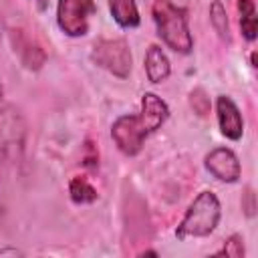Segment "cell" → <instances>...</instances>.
<instances>
[{"instance_id":"obj_1","label":"cell","mask_w":258,"mask_h":258,"mask_svg":"<svg viewBox=\"0 0 258 258\" xmlns=\"http://www.w3.org/2000/svg\"><path fill=\"white\" fill-rule=\"evenodd\" d=\"M151 12H153V22H155L159 38L171 50L187 54L194 48V38L187 28L185 10L177 8L169 0H155Z\"/></svg>"},{"instance_id":"obj_2","label":"cell","mask_w":258,"mask_h":258,"mask_svg":"<svg viewBox=\"0 0 258 258\" xmlns=\"http://www.w3.org/2000/svg\"><path fill=\"white\" fill-rule=\"evenodd\" d=\"M220 216H222V208H220V200L216 198V194L214 191L198 194L194 202L189 204V208L185 210V216L175 230L177 240L210 236L216 230Z\"/></svg>"},{"instance_id":"obj_3","label":"cell","mask_w":258,"mask_h":258,"mask_svg":"<svg viewBox=\"0 0 258 258\" xmlns=\"http://www.w3.org/2000/svg\"><path fill=\"white\" fill-rule=\"evenodd\" d=\"M91 60L109 71L111 75L119 77V79H127L131 73V64H133V56L129 50V44L123 38H101L93 44L91 50Z\"/></svg>"},{"instance_id":"obj_4","label":"cell","mask_w":258,"mask_h":258,"mask_svg":"<svg viewBox=\"0 0 258 258\" xmlns=\"http://www.w3.org/2000/svg\"><path fill=\"white\" fill-rule=\"evenodd\" d=\"M97 12L95 0H58L56 22L67 36H85L89 32L91 16Z\"/></svg>"},{"instance_id":"obj_5","label":"cell","mask_w":258,"mask_h":258,"mask_svg":"<svg viewBox=\"0 0 258 258\" xmlns=\"http://www.w3.org/2000/svg\"><path fill=\"white\" fill-rule=\"evenodd\" d=\"M149 131L145 129L139 115H121L115 119L111 127V137L121 153L125 155H137L147 139Z\"/></svg>"},{"instance_id":"obj_6","label":"cell","mask_w":258,"mask_h":258,"mask_svg":"<svg viewBox=\"0 0 258 258\" xmlns=\"http://www.w3.org/2000/svg\"><path fill=\"white\" fill-rule=\"evenodd\" d=\"M24 143V123L16 111H0V155L12 157L22 151Z\"/></svg>"},{"instance_id":"obj_7","label":"cell","mask_w":258,"mask_h":258,"mask_svg":"<svg viewBox=\"0 0 258 258\" xmlns=\"http://www.w3.org/2000/svg\"><path fill=\"white\" fill-rule=\"evenodd\" d=\"M206 169L220 181L234 183L240 179L242 167L236 153L228 147H216L206 155Z\"/></svg>"},{"instance_id":"obj_8","label":"cell","mask_w":258,"mask_h":258,"mask_svg":"<svg viewBox=\"0 0 258 258\" xmlns=\"http://www.w3.org/2000/svg\"><path fill=\"white\" fill-rule=\"evenodd\" d=\"M216 113H218V123H220V131L224 137L232 139V141H238L242 139V133H244V119H242V113L238 109V105L226 97V95H220L218 101H216Z\"/></svg>"},{"instance_id":"obj_9","label":"cell","mask_w":258,"mask_h":258,"mask_svg":"<svg viewBox=\"0 0 258 258\" xmlns=\"http://www.w3.org/2000/svg\"><path fill=\"white\" fill-rule=\"evenodd\" d=\"M10 40L14 46V52L18 54V58L22 60V64L30 71H38L42 69L46 54L40 48V44L36 40H32L24 30H12L10 32Z\"/></svg>"},{"instance_id":"obj_10","label":"cell","mask_w":258,"mask_h":258,"mask_svg":"<svg viewBox=\"0 0 258 258\" xmlns=\"http://www.w3.org/2000/svg\"><path fill=\"white\" fill-rule=\"evenodd\" d=\"M141 121L149 133H155L161 129V125L169 117V107L163 99H159L155 93H145L141 99Z\"/></svg>"},{"instance_id":"obj_11","label":"cell","mask_w":258,"mask_h":258,"mask_svg":"<svg viewBox=\"0 0 258 258\" xmlns=\"http://www.w3.org/2000/svg\"><path fill=\"white\" fill-rule=\"evenodd\" d=\"M145 73H147V79L151 83H163L169 73H171V67H169V58L167 54L163 52V48L159 44H151L147 48V54H145Z\"/></svg>"},{"instance_id":"obj_12","label":"cell","mask_w":258,"mask_h":258,"mask_svg":"<svg viewBox=\"0 0 258 258\" xmlns=\"http://www.w3.org/2000/svg\"><path fill=\"white\" fill-rule=\"evenodd\" d=\"M109 10L113 20L121 28H135L139 26V12L135 0H109Z\"/></svg>"},{"instance_id":"obj_13","label":"cell","mask_w":258,"mask_h":258,"mask_svg":"<svg viewBox=\"0 0 258 258\" xmlns=\"http://www.w3.org/2000/svg\"><path fill=\"white\" fill-rule=\"evenodd\" d=\"M69 194H71V200H73L75 204H93V202L99 198V194H97V189L91 185V181L85 179V177H81V175H77V177L71 179V183H69Z\"/></svg>"},{"instance_id":"obj_14","label":"cell","mask_w":258,"mask_h":258,"mask_svg":"<svg viewBox=\"0 0 258 258\" xmlns=\"http://www.w3.org/2000/svg\"><path fill=\"white\" fill-rule=\"evenodd\" d=\"M238 10H240V28L246 40L256 38V6L252 0H238Z\"/></svg>"},{"instance_id":"obj_15","label":"cell","mask_w":258,"mask_h":258,"mask_svg":"<svg viewBox=\"0 0 258 258\" xmlns=\"http://www.w3.org/2000/svg\"><path fill=\"white\" fill-rule=\"evenodd\" d=\"M210 22L214 26V30L218 32V36L226 42H230V24H228V14L226 8L220 0H214L210 6Z\"/></svg>"},{"instance_id":"obj_16","label":"cell","mask_w":258,"mask_h":258,"mask_svg":"<svg viewBox=\"0 0 258 258\" xmlns=\"http://www.w3.org/2000/svg\"><path fill=\"white\" fill-rule=\"evenodd\" d=\"M216 256H228V258H242L244 256V238L240 234H232L226 242L224 248L220 252H216Z\"/></svg>"},{"instance_id":"obj_17","label":"cell","mask_w":258,"mask_h":258,"mask_svg":"<svg viewBox=\"0 0 258 258\" xmlns=\"http://www.w3.org/2000/svg\"><path fill=\"white\" fill-rule=\"evenodd\" d=\"M189 105L200 117L210 113V97L204 93V89H194L189 93Z\"/></svg>"},{"instance_id":"obj_18","label":"cell","mask_w":258,"mask_h":258,"mask_svg":"<svg viewBox=\"0 0 258 258\" xmlns=\"http://www.w3.org/2000/svg\"><path fill=\"white\" fill-rule=\"evenodd\" d=\"M244 196H246V200H248V202H246V204L242 202V206L246 208V214H248V216H254L256 204H254V194H252V189H246V194H244Z\"/></svg>"},{"instance_id":"obj_19","label":"cell","mask_w":258,"mask_h":258,"mask_svg":"<svg viewBox=\"0 0 258 258\" xmlns=\"http://www.w3.org/2000/svg\"><path fill=\"white\" fill-rule=\"evenodd\" d=\"M6 254H12V256H20L22 252L16 250V248H0V256H6Z\"/></svg>"},{"instance_id":"obj_20","label":"cell","mask_w":258,"mask_h":258,"mask_svg":"<svg viewBox=\"0 0 258 258\" xmlns=\"http://www.w3.org/2000/svg\"><path fill=\"white\" fill-rule=\"evenodd\" d=\"M4 30H6V24H4V16L0 14V42H2V36H4Z\"/></svg>"},{"instance_id":"obj_21","label":"cell","mask_w":258,"mask_h":258,"mask_svg":"<svg viewBox=\"0 0 258 258\" xmlns=\"http://www.w3.org/2000/svg\"><path fill=\"white\" fill-rule=\"evenodd\" d=\"M34 2H36L38 10H46V6H48V2H46V0H34Z\"/></svg>"},{"instance_id":"obj_22","label":"cell","mask_w":258,"mask_h":258,"mask_svg":"<svg viewBox=\"0 0 258 258\" xmlns=\"http://www.w3.org/2000/svg\"><path fill=\"white\" fill-rule=\"evenodd\" d=\"M2 97H4V89H2V85H0V107H2Z\"/></svg>"},{"instance_id":"obj_23","label":"cell","mask_w":258,"mask_h":258,"mask_svg":"<svg viewBox=\"0 0 258 258\" xmlns=\"http://www.w3.org/2000/svg\"><path fill=\"white\" fill-rule=\"evenodd\" d=\"M2 216H4V208H2V204H0V224H2Z\"/></svg>"}]
</instances>
